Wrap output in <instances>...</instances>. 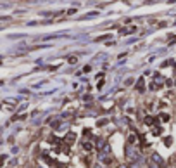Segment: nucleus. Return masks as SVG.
I'll return each instance as SVG.
<instances>
[{
    "label": "nucleus",
    "mask_w": 176,
    "mask_h": 168,
    "mask_svg": "<svg viewBox=\"0 0 176 168\" xmlns=\"http://www.w3.org/2000/svg\"><path fill=\"white\" fill-rule=\"evenodd\" d=\"M152 159H154V161H157V163H161V165H162V158H161V156H157V154H154V156H152Z\"/></svg>",
    "instance_id": "obj_1"
},
{
    "label": "nucleus",
    "mask_w": 176,
    "mask_h": 168,
    "mask_svg": "<svg viewBox=\"0 0 176 168\" xmlns=\"http://www.w3.org/2000/svg\"><path fill=\"white\" fill-rule=\"evenodd\" d=\"M76 61H78V59H76L74 56H73V57H69V62H71V64H74V62H76Z\"/></svg>",
    "instance_id": "obj_2"
}]
</instances>
